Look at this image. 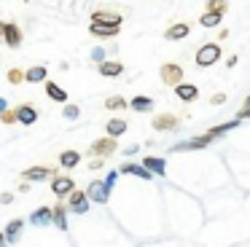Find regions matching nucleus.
Instances as JSON below:
<instances>
[{
    "label": "nucleus",
    "instance_id": "423d86ee",
    "mask_svg": "<svg viewBox=\"0 0 250 247\" xmlns=\"http://www.w3.org/2000/svg\"><path fill=\"white\" fill-rule=\"evenodd\" d=\"M94 24H113V27H119V24H121V14H108V11H97V14H94Z\"/></svg>",
    "mask_w": 250,
    "mask_h": 247
},
{
    "label": "nucleus",
    "instance_id": "6ab92c4d",
    "mask_svg": "<svg viewBox=\"0 0 250 247\" xmlns=\"http://www.w3.org/2000/svg\"><path fill=\"white\" fill-rule=\"evenodd\" d=\"M78 159H81V156L76 153V150H67V153H62V166H76L78 164Z\"/></svg>",
    "mask_w": 250,
    "mask_h": 247
},
{
    "label": "nucleus",
    "instance_id": "7ed1b4c3",
    "mask_svg": "<svg viewBox=\"0 0 250 247\" xmlns=\"http://www.w3.org/2000/svg\"><path fill=\"white\" fill-rule=\"evenodd\" d=\"M175 94L183 102H194L196 97H199V89H196L194 83H180V86H175Z\"/></svg>",
    "mask_w": 250,
    "mask_h": 247
},
{
    "label": "nucleus",
    "instance_id": "b1692460",
    "mask_svg": "<svg viewBox=\"0 0 250 247\" xmlns=\"http://www.w3.org/2000/svg\"><path fill=\"white\" fill-rule=\"evenodd\" d=\"M46 89H49V94H51V97H54V100H60V102H65V100H67V94H65V91H62V89H60V86H54V83H49V86H46Z\"/></svg>",
    "mask_w": 250,
    "mask_h": 247
},
{
    "label": "nucleus",
    "instance_id": "6e6552de",
    "mask_svg": "<svg viewBox=\"0 0 250 247\" xmlns=\"http://www.w3.org/2000/svg\"><path fill=\"white\" fill-rule=\"evenodd\" d=\"M143 166H146L148 172H156V175H164V159H156V156H148V159H143Z\"/></svg>",
    "mask_w": 250,
    "mask_h": 247
},
{
    "label": "nucleus",
    "instance_id": "2eb2a0df",
    "mask_svg": "<svg viewBox=\"0 0 250 247\" xmlns=\"http://www.w3.org/2000/svg\"><path fill=\"white\" fill-rule=\"evenodd\" d=\"M234 126H239V121H237V118H234V121H226V124H221V126H212L207 134H210V137L215 140V137H221L223 132H229V129H234Z\"/></svg>",
    "mask_w": 250,
    "mask_h": 247
},
{
    "label": "nucleus",
    "instance_id": "0eeeda50",
    "mask_svg": "<svg viewBox=\"0 0 250 247\" xmlns=\"http://www.w3.org/2000/svg\"><path fill=\"white\" fill-rule=\"evenodd\" d=\"M86 196H92L94 202H105V199H108V183H92Z\"/></svg>",
    "mask_w": 250,
    "mask_h": 247
},
{
    "label": "nucleus",
    "instance_id": "5701e85b",
    "mask_svg": "<svg viewBox=\"0 0 250 247\" xmlns=\"http://www.w3.org/2000/svg\"><path fill=\"white\" fill-rule=\"evenodd\" d=\"M19 121L33 124L35 121V110H33V107H19Z\"/></svg>",
    "mask_w": 250,
    "mask_h": 247
},
{
    "label": "nucleus",
    "instance_id": "f3484780",
    "mask_svg": "<svg viewBox=\"0 0 250 247\" xmlns=\"http://www.w3.org/2000/svg\"><path fill=\"white\" fill-rule=\"evenodd\" d=\"M121 70H124V67H121L119 62H103V64H100V73H103V75H121Z\"/></svg>",
    "mask_w": 250,
    "mask_h": 247
},
{
    "label": "nucleus",
    "instance_id": "4be33fe9",
    "mask_svg": "<svg viewBox=\"0 0 250 247\" xmlns=\"http://www.w3.org/2000/svg\"><path fill=\"white\" fill-rule=\"evenodd\" d=\"M46 78V67H33L27 73V81H33V83H38V81H43Z\"/></svg>",
    "mask_w": 250,
    "mask_h": 247
},
{
    "label": "nucleus",
    "instance_id": "a211bd4d",
    "mask_svg": "<svg viewBox=\"0 0 250 247\" xmlns=\"http://www.w3.org/2000/svg\"><path fill=\"white\" fill-rule=\"evenodd\" d=\"M3 32H6V41L11 43V46H19V30L14 24H6L3 27Z\"/></svg>",
    "mask_w": 250,
    "mask_h": 247
},
{
    "label": "nucleus",
    "instance_id": "f257e3e1",
    "mask_svg": "<svg viewBox=\"0 0 250 247\" xmlns=\"http://www.w3.org/2000/svg\"><path fill=\"white\" fill-rule=\"evenodd\" d=\"M218 59H221V46H218V43H205V46H199V51H196V64H199V67H210Z\"/></svg>",
    "mask_w": 250,
    "mask_h": 247
},
{
    "label": "nucleus",
    "instance_id": "9d476101",
    "mask_svg": "<svg viewBox=\"0 0 250 247\" xmlns=\"http://www.w3.org/2000/svg\"><path fill=\"white\" fill-rule=\"evenodd\" d=\"M92 32L100 35V38H110V35L119 32V27H113V24H92Z\"/></svg>",
    "mask_w": 250,
    "mask_h": 247
},
{
    "label": "nucleus",
    "instance_id": "ddd939ff",
    "mask_svg": "<svg viewBox=\"0 0 250 247\" xmlns=\"http://www.w3.org/2000/svg\"><path fill=\"white\" fill-rule=\"evenodd\" d=\"M132 107L140 110V113H148L153 107V100H151V97H135V100H132Z\"/></svg>",
    "mask_w": 250,
    "mask_h": 247
},
{
    "label": "nucleus",
    "instance_id": "cd10ccee",
    "mask_svg": "<svg viewBox=\"0 0 250 247\" xmlns=\"http://www.w3.org/2000/svg\"><path fill=\"white\" fill-rule=\"evenodd\" d=\"M43 220L49 223V209H41V212L35 215V223H43Z\"/></svg>",
    "mask_w": 250,
    "mask_h": 247
},
{
    "label": "nucleus",
    "instance_id": "aec40b11",
    "mask_svg": "<svg viewBox=\"0 0 250 247\" xmlns=\"http://www.w3.org/2000/svg\"><path fill=\"white\" fill-rule=\"evenodd\" d=\"M73 209H76V212H83V209H86V193H73Z\"/></svg>",
    "mask_w": 250,
    "mask_h": 247
},
{
    "label": "nucleus",
    "instance_id": "dca6fc26",
    "mask_svg": "<svg viewBox=\"0 0 250 247\" xmlns=\"http://www.w3.org/2000/svg\"><path fill=\"white\" fill-rule=\"evenodd\" d=\"M221 19H223V16H218V14H207V11H205V14L199 16V24H202V27H218V24H221Z\"/></svg>",
    "mask_w": 250,
    "mask_h": 247
},
{
    "label": "nucleus",
    "instance_id": "473e14b6",
    "mask_svg": "<svg viewBox=\"0 0 250 247\" xmlns=\"http://www.w3.org/2000/svg\"><path fill=\"white\" fill-rule=\"evenodd\" d=\"M0 247H6V245H3V236H0Z\"/></svg>",
    "mask_w": 250,
    "mask_h": 247
},
{
    "label": "nucleus",
    "instance_id": "2f4dec72",
    "mask_svg": "<svg viewBox=\"0 0 250 247\" xmlns=\"http://www.w3.org/2000/svg\"><path fill=\"white\" fill-rule=\"evenodd\" d=\"M19 226H22V223H19V220H14V223H11V226H8V234H11V236H14V234H17V231H19Z\"/></svg>",
    "mask_w": 250,
    "mask_h": 247
},
{
    "label": "nucleus",
    "instance_id": "a878e982",
    "mask_svg": "<svg viewBox=\"0 0 250 247\" xmlns=\"http://www.w3.org/2000/svg\"><path fill=\"white\" fill-rule=\"evenodd\" d=\"M105 105H108V107H110V110H119V107H124V105H126V102H124V100H121V97H110V100H108V102H105Z\"/></svg>",
    "mask_w": 250,
    "mask_h": 247
},
{
    "label": "nucleus",
    "instance_id": "c756f323",
    "mask_svg": "<svg viewBox=\"0 0 250 247\" xmlns=\"http://www.w3.org/2000/svg\"><path fill=\"white\" fill-rule=\"evenodd\" d=\"M223 102H226V94H221V91H218V94L212 97V105H223Z\"/></svg>",
    "mask_w": 250,
    "mask_h": 247
},
{
    "label": "nucleus",
    "instance_id": "c85d7f7f",
    "mask_svg": "<svg viewBox=\"0 0 250 247\" xmlns=\"http://www.w3.org/2000/svg\"><path fill=\"white\" fill-rule=\"evenodd\" d=\"M76 116H78V107H73V105L65 107V118H76Z\"/></svg>",
    "mask_w": 250,
    "mask_h": 247
},
{
    "label": "nucleus",
    "instance_id": "f8f14e48",
    "mask_svg": "<svg viewBox=\"0 0 250 247\" xmlns=\"http://www.w3.org/2000/svg\"><path fill=\"white\" fill-rule=\"evenodd\" d=\"M92 150H94V153H100V156H108V153H113V150H116V143H113V140H100Z\"/></svg>",
    "mask_w": 250,
    "mask_h": 247
},
{
    "label": "nucleus",
    "instance_id": "bb28decb",
    "mask_svg": "<svg viewBox=\"0 0 250 247\" xmlns=\"http://www.w3.org/2000/svg\"><path fill=\"white\" fill-rule=\"evenodd\" d=\"M24 177H30V180H38V177H49V169H30Z\"/></svg>",
    "mask_w": 250,
    "mask_h": 247
},
{
    "label": "nucleus",
    "instance_id": "412c9836",
    "mask_svg": "<svg viewBox=\"0 0 250 247\" xmlns=\"http://www.w3.org/2000/svg\"><path fill=\"white\" fill-rule=\"evenodd\" d=\"M226 8H229V5H226V3H221V0H215V3H207V14H218V16H223V14H226Z\"/></svg>",
    "mask_w": 250,
    "mask_h": 247
},
{
    "label": "nucleus",
    "instance_id": "20e7f679",
    "mask_svg": "<svg viewBox=\"0 0 250 247\" xmlns=\"http://www.w3.org/2000/svg\"><path fill=\"white\" fill-rule=\"evenodd\" d=\"M178 126V118L172 116V113H164V116H156L153 118V129H159V132H169V129Z\"/></svg>",
    "mask_w": 250,
    "mask_h": 247
},
{
    "label": "nucleus",
    "instance_id": "1a4fd4ad",
    "mask_svg": "<svg viewBox=\"0 0 250 247\" xmlns=\"http://www.w3.org/2000/svg\"><path fill=\"white\" fill-rule=\"evenodd\" d=\"M73 191V180L70 177H60V180L54 183V193L57 196H65V193H70Z\"/></svg>",
    "mask_w": 250,
    "mask_h": 247
},
{
    "label": "nucleus",
    "instance_id": "39448f33",
    "mask_svg": "<svg viewBox=\"0 0 250 247\" xmlns=\"http://www.w3.org/2000/svg\"><path fill=\"white\" fill-rule=\"evenodd\" d=\"M191 32V27L186 24V21H180V24H172L169 27L167 32H164V38H167V41H180V38H186Z\"/></svg>",
    "mask_w": 250,
    "mask_h": 247
},
{
    "label": "nucleus",
    "instance_id": "f03ea898",
    "mask_svg": "<svg viewBox=\"0 0 250 247\" xmlns=\"http://www.w3.org/2000/svg\"><path fill=\"white\" fill-rule=\"evenodd\" d=\"M162 81L167 86H180V81H183V67L180 64H172V62H167V64H162Z\"/></svg>",
    "mask_w": 250,
    "mask_h": 247
},
{
    "label": "nucleus",
    "instance_id": "393cba45",
    "mask_svg": "<svg viewBox=\"0 0 250 247\" xmlns=\"http://www.w3.org/2000/svg\"><path fill=\"white\" fill-rule=\"evenodd\" d=\"M242 118H250V97L245 100V105L237 110V121H242Z\"/></svg>",
    "mask_w": 250,
    "mask_h": 247
},
{
    "label": "nucleus",
    "instance_id": "9b49d317",
    "mask_svg": "<svg viewBox=\"0 0 250 247\" xmlns=\"http://www.w3.org/2000/svg\"><path fill=\"white\" fill-rule=\"evenodd\" d=\"M126 132V121H121V118H113V121H108V134L110 137H119V134Z\"/></svg>",
    "mask_w": 250,
    "mask_h": 247
},
{
    "label": "nucleus",
    "instance_id": "7c9ffc66",
    "mask_svg": "<svg viewBox=\"0 0 250 247\" xmlns=\"http://www.w3.org/2000/svg\"><path fill=\"white\" fill-rule=\"evenodd\" d=\"M57 223L65 226V212H62V207H57Z\"/></svg>",
    "mask_w": 250,
    "mask_h": 247
},
{
    "label": "nucleus",
    "instance_id": "4468645a",
    "mask_svg": "<svg viewBox=\"0 0 250 247\" xmlns=\"http://www.w3.org/2000/svg\"><path fill=\"white\" fill-rule=\"evenodd\" d=\"M121 172H126V175H137V177H151V172H148L146 166H140V164H124Z\"/></svg>",
    "mask_w": 250,
    "mask_h": 247
}]
</instances>
